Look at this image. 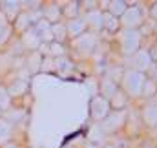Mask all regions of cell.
Masks as SVG:
<instances>
[{
  "label": "cell",
  "instance_id": "obj_9",
  "mask_svg": "<svg viewBox=\"0 0 157 148\" xmlns=\"http://www.w3.org/2000/svg\"><path fill=\"white\" fill-rule=\"evenodd\" d=\"M84 29H86V22H84L82 18H71V20L66 24V33L73 38L80 37V35L84 33Z\"/></svg>",
  "mask_w": 157,
  "mask_h": 148
},
{
  "label": "cell",
  "instance_id": "obj_3",
  "mask_svg": "<svg viewBox=\"0 0 157 148\" xmlns=\"http://www.w3.org/2000/svg\"><path fill=\"white\" fill-rule=\"evenodd\" d=\"M110 113V103L104 97H93L91 101V117L97 121H102Z\"/></svg>",
  "mask_w": 157,
  "mask_h": 148
},
{
  "label": "cell",
  "instance_id": "obj_10",
  "mask_svg": "<svg viewBox=\"0 0 157 148\" xmlns=\"http://www.w3.org/2000/svg\"><path fill=\"white\" fill-rule=\"evenodd\" d=\"M84 22H86V26H90L93 29H101V28H104V15L101 11H90L86 15Z\"/></svg>",
  "mask_w": 157,
  "mask_h": 148
},
{
  "label": "cell",
  "instance_id": "obj_6",
  "mask_svg": "<svg viewBox=\"0 0 157 148\" xmlns=\"http://www.w3.org/2000/svg\"><path fill=\"white\" fill-rule=\"evenodd\" d=\"M97 44V37L93 33H82L80 37L73 38V46L78 51H91Z\"/></svg>",
  "mask_w": 157,
  "mask_h": 148
},
{
  "label": "cell",
  "instance_id": "obj_20",
  "mask_svg": "<svg viewBox=\"0 0 157 148\" xmlns=\"http://www.w3.org/2000/svg\"><path fill=\"white\" fill-rule=\"evenodd\" d=\"M128 7H126V2H122V0H115V2H110V15L112 17H115L117 18L119 15H124V11H126Z\"/></svg>",
  "mask_w": 157,
  "mask_h": 148
},
{
  "label": "cell",
  "instance_id": "obj_11",
  "mask_svg": "<svg viewBox=\"0 0 157 148\" xmlns=\"http://www.w3.org/2000/svg\"><path fill=\"white\" fill-rule=\"evenodd\" d=\"M2 6V11L9 17V18H17L18 17V11H20V2H15V0H6L0 4Z\"/></svg>",
  "mask_w": 157,
  "mask_h": 148
},
{
  "label": "cell",
  "instance_id": "obj_16",
  "mask_svg": "<svg viewBox=\"0 0 157 148\" xmlns=\"http://www.w3.org/2000/svg\"><path fill=\"white\" fill-rule=\"evenodd\" d=\"M51 33H53V42H59V44H62V40L66 38V26L64 24H51Z\"/></svg>",
  "mask_w": 157,
  "mask_h": 148
},
{
  "label": "cell",
  "instance_id": "obj_25",
  "mask_svg": "<svg viewBox=\"0 0 157 148\" xmlns=\"http://www.w3.org/2000/svg\"><path fill=\"white\" fill-rule=\"evenodd\" d=\"M119 24V20L115 18V17H112V15H104V28H108V29H115Z\"/></svg>",
  "mask_w": 157,
  "mask_h": 148
},
{
  "label": "cell",
  "instance_id": "obj_19",
  "mask_svg": "<svg viewBox=\"0 0 157 148\" xmlns=\"http://www.w3.org/2000/svg\"><path fill=\"white\" fill-rule=\"evenodd\" d=\"M102 97L104 99H110V97H113L115 93H117V86H115V82L113 80H110V79H104V82H102Z\"/></svg>",
  "mask_w": 157,
  "mask_h": 148
},
{
  "label": "cell",
  "instance_id": "obj_7",
  "mask_svg": "<svg viewBox=\"0 0 157 148\" xmlns=\"http://www.w3.org/2000/svg\"><path fill=\"white\" fill-rule=\"evenodd\" d=\"M122 24L126 26V29H133L135 26H139L141 24V9L139 7L126 9L122 15Z\"/></svg>",
  "mask_w": 157,
  "mask_h": 148
},
{
  "label": "cell",
  "instance_id": "obj_29",
  "mask_svg": "<svg viewBox=\"0 0 157 148\" xmlns=\"http://www.w3.org/2000/svg\"><path fill=\"white\" fill-rule=\"evenodd\" d=\"M2 148H18V145H17V143H11V141H9V143H6V145H4Z\"/></svg>",
  "mask_w": 157,
  "mask_h": 148
},
{
  "label": "cell",
  "instance_id": "obj_26",
  "mask_svg": "<svg viewBox=\"0 0 157 148\" xmlns=\"http://www.w3.org/2000/svg\"><path fill=\"white\" fill-rule=\"evenodd\" d=\"M77 6H78L77 2H73V4H68V7L64 9V13H66V15L70 17V20H71V18H75L73 15H77V9H78Z\"/></svg>",
  "mask_w": 157,
  "mask_h": 148
},
{
  "label": "cell",
  "instance_id": "obj_5",
  "mask_svg": "<svg viewBox=\"0 0 157 148\" xmlns=\"http://www.w3.org/2000/svg\"><path fill=\"white\" fill-rule=\"evenodd\" d=\"M122 121H124V111H115V113H112V115L102 119L101 130L102 132H113V130H117L119 126L122 124Z\"/></svg>",
  "mask_w": 157,
  "mask_h": 148
},
{
  "label": "cell",
  "instance_id": "obj_18",
  "mask_svg": "<svg viewBox=\"0 0 157 148\" xmlns=\"http://www.w3.org/2000/svg\"><path fill=\"white\" fill-rule=\"evenodd\" d=\"M59 17H60V9L57 6H49L44 9V20H48L49 24H57Z\"/></svg>",
  "mask_w": 157,
  "mask_h": 148
},
{
  "label": "cell",
  "instance_id": "obj_2",
  "mask_svg": "<svg viewBox=\"0 0 157 148\" xmlns=\"http://www.w3.org/2000/svg\"><path fill=\"white\" fill-rule=\"evenodd\" d=\"M139 33L135 29H124L119 33V42H121V49L124 55H135L139 49Z\"/></svg>",
  "mask_w": 157,
  "mask_h": 148
},
{
  "label": "cell",
  "instance_id": "obj_4",
  "mask_svg": "<svg viewBox=\"0 0 157 148\" xmlns=\"http://www.w3.org/2000/svg\"><path fill=\"white\" fill-rule=\"evenodd\" d=\"M22 46H24L26 49H29V51H37L40 46H42V40H40V37L37 35V31L33 29V26L22 33Z\"/></svg>",
  "mask_w": 157,
  "mask_h": 148
},
{
  "label": "cell",
  "instance_id": "obj_32",
  "mask_svg": "<svg viewBox=\"0 0 157 148\" xmlns=\"http://www.w3.org/2000/svg\"><path fill=\"white\" fill-rule=\"evenodd\" d=\"M106 148H112V146H106Z\"/></svg>",
  "mask_w": 157,
  "mask_h": 148
},
{
  "label": "cell",
  "instance_id": "obj_12",
  "mask_svg": "<svg viewBox=\"0 0 157 148\" xmlns=\"http://www.w3.org/2000/svg\"><path fill=\"white\" fill-rule=\"evenodd\" d=\"M13 134V124L7 123L6 119H0V146H4L6 143H9Z\"/></svg>",
  "mask_w": 157,
  "mask_h": 148
},
{
  "label": "cell",
  "instance_id": "obj_28",
  "mask_svg": "<svg viewBox=\"0 0 157 148\" xmlns=\"http://www.w3.org/2000/svg\"><path fill=\"white\" fill-rule=\"evenodd\" d=\"M113 103H115V106H122L124 104V99H122V95H121V92H117L115 95H113Z\"/></svg>",
  "mask_w": 157,
  "mask_h": 148
},
{
  "label": "cell",
  "instance_id": "obj_31",
  "mask_svg": "<svg viewBox=\"0 0 157 148\" xmlns=\"http://www.w3.org/2000/svg\"><path fill=\"white\" fill-rule=\"evenodd\" d=\"M86 148H97V146H95V145H88Z\"/></svg>",
  "mask_w": 157,
  "mask_h": 148
},
{
  "label": "cell",
  "instance_id": "obj_22",
  "mask_svg": "<svg viewBox=\"0 0 157 148\" xmlns=\"http://www.w3.org/2000/svg\"><path fill=\"white\" fill-rule=\"evenodd\" d=\"M9 35H11V26H9L7 22H2V24H0V46L7 42Z\"/></svg>",
  "mask_w": 157,
  "mask_h": 148
},
{
  "label": "cell",
  "instance_id": "obj_24",
  "mask_svg": "<svg viewBox=\"0 0 157 148\" xmlns=\"http://www.w3.org/2000/svg\"><path fill=\"white\" fill-rule=\"evenodd\" d=\"M55 68H57L60 73H66V72H70V70H71V62H70V60H66V59H59V60H57V64H55Z\"/></svg>",
  "mask_w": 157,
  "mask_h": 148
},
{
  "label": "cell",
  "instance_id": "obj_8",
  "mask_svg": "<svg viewBox=\"0 0 157 148\" xmlns=\"http://www.w3.org/2000/svg\"><path fill=\"white\" fill-rule=\"evenodd\" d=\"M132 62H133L135 72H139V73H141L143 70H148V68H150V64H152V57H150V53H148V51H137V53L133 55Z\"/></svg>",
  "mask_w": 157,
  "mask_h": 148
},
{
  "label": "cell",
  "instance_id": "obj_15",
  "mask_svg": "<svg viewBox=\"0 0 157 148\" xmlns=\"http://www.w3.org/2000/svg\"><path fill=\"white\" fill-rule=\"evenodd\" d=\"M15 28H17V31H20V33H24L26 29H29V28H31V18H29V13H18Z\"/></svg>",
  "mask_w": 157,
  "mask_h": 148
},
{
  "label": "cell",
  "instance_id": "obj_30",
  "mask_svg": "<svg viewBox=\"0 0 157 148\" xmlns=\"http://www.w3.org/2000/svg\"><path fill=\"white\" fill-rule=\"evenodd\" d=\"M152 15H154V17H155V18H157V4H155V6H154V9H152Z\"/></svg>",
  "mask_w": 157,
  "mask_h": 148
},
{
  "label": "cell",
  "instance_id": "obj_14",
  "mask_svg": "<svg viewBox=\"0 0 157 148\" xmlns=\"http://www.w3.org/2000/svg\"><path fill=\"white\" fill-rule=\"evenodd\" d=\"M143 117H144L146 124H150V126L157 124V104H148L143 111Z\"/></svg>",
  "mask_w": 157,
  "mask_h": 148
},
{
  "label": "cell",
  "instance_id": "obj_23",
  "mask_svg": "<svg viewBox=\"0 0 157 148\" xmlns=\"http://www.w3.org/2000/svg\"><path fill=\"white\" fill-rule=\"evenodd\" d=\"M51 55H57V57H62L64 55V46L59 44V42H51L49 44V49H48Z\"/></svg>",
  "mask_w": 157,
  "mask_h": 148
},
{
  "label": "cell",
  "instance_id": "obj_1",
  "mask_svg": "<svg viewBox=\"0 0 157 148\" xmlns=\"http://www.w3.org/2000/svg\"><path fill=\"white\" fill-rule=\"evenodd\" d=\"M122 86L124 90L128 92V95H141L143 93V86H144V75L135 72V70H130L122 75Z\"/></svg>",
  "mask_w": 157,
  "mask_h": 148
},
{
  "label": "cell",
  "instance_id": "obj_13",
  "mask_svg": "<svg viewBox=\"0 0 157 148\" xmlns=\"http://www.w3.org/2000/svg\"><path fill=\"white\" fill-rule=\"evenodd\" d=\"M7 90V93H9V97H17V95H22V93H26V90H28V82L24 80V79H17L9 88H6Z\"/></svg>",
  "mask_w": 157,
  "mask_h": 148
},
{
  "label": "cell",
  "instance_id": "obj_17",
  "mask_svg": "<svg viewBox=\"0 0 157 148\" xmlns=\"http://www.w3.org/2000/svg\"><path fill=\"white\" fill-rule=\"evenodd\" d=\"M40 66H42V57H40L39 51H33V53L29 55V59H28V70H29L31 73H37L40 70Z\"/></svg>",
  "mask_w": 157,
  "mask_h": 148
},
{
  "label": "cell",
  "instance_id": "obj_21",
  "mask_svg": "<svg viewBox=\"0 0 157 148\" xmlns=\"http://www.w3.org/2000/svg\"><path fill=\"white\" fill-rule=\"evenodd\" d=\"M9 106H11V97L7 93V90L0 86V111L9 110Z\"/></svg>",
  "mask_w": 157,
  "mask_h": 148
},
{
  "label": "cell",
  "instance_id": "obj_27",
  "mask_svg": "<svg viewBox=\"0 0 157 148\" xmlns=\"http://www.w3.org/2000/svg\"><path fill=\"white\" fill-rule=\"evenodd\" d=\"M154 84L152 82H148V80H144V86H143V92H144V95H152V92H154Z\"/></svg>",
  "mask_w": 157,
  "mask_h": 148
}]
</instances>
